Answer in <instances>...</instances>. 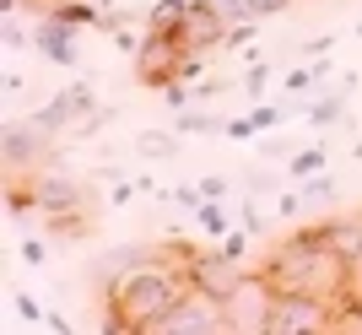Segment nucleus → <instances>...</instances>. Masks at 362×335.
Masks as SVG:
<instances>
[{
	"mask_svg": "<svg viewBox=\"0 0 362 335\" xmlns=\"http://www.w3.org/2000/svg\"><path fill=\"white\" fill-rule=\"evenodd\" d=\"M195 244L119 249L103 259V335H157L163 319L189 298Z\"/></svg>",
	"mask_w": 362,
	"mask_h": 335,
	"instance_id": "nucleus-1",
	"label": "nucleus"
},
{
	"mask_svg": "<svg viewBox=\"0 0 362 335\" xmlns=\"http://www.w3.org/2000/svg\"><path fill=\"white\" fill-rule=\"evenodd\" d=\"M259 276L271 281V292H308L325 303H346L351 298V259L325 238V228H298L287 233L271 254L259 259Z\"/></svg>",
	"mask_w": 362,
	"mask_h": 335,
	"instance_id": "nucleus-2",
	"label": "nucleus"
},
{
	"mask_svg": "<svg viewBox=\"0 0 362 335\" xmlns=\"http://www.w3.org/2000/svg\"><path fill=\"white\" fill-rule=\"evenodd\" d=\"M303 330H341V308L308 292H276L265 335H303Z\"/></svg>",
	"mask_w": 362,
	"mask_h": 335,
	"instance_id": "nucleus-3",
	"label": "nucleus"
},
{
	"mask_svg": "<svg viewBox=\"0 0 362 335\" xmlns=\"http://www.w3.org/2000/svg\"><path fill=\"white\" fill-rule=\"evenodd\" d=\"M184 54H189V49L179 44V33H151L146 28V38H141V49H136V81L151 87V92L173 87V81L184 76Z\"/></svg>",
	"mask_w": 362,
	"mask_h": 335,
	"instance_id": "nucleus-4",
	"label": "nucleus"
},
{
	"mask_svg": "<svg viewBox=\"0 0 362 335\" xmlns=\"http://www.w3.org/2000/svg\"><path fill=\"white\" fill-rule=\"evenodd\" d=\"M227 33H233V22L216 11L211 0H195L189 16H184V28H179V44L189 49V54H222Z\"/></svg>",
	"mask_w": 362,
	"mask_h": 335,
	"instance_id": "nucleus-5",
	"label": "nucleus"
},
{
	"mask_svg": "<svg viewBox=\"0 0 362 335\" xmlns=\"http://www.w3.org/2000/svg\"><path fill=\"white\" fill-rule=\"evenodd\" d=\"M76 33L81 28H71V22H60L54 11H44L38 28H33V49H38L44 60H54V65H76Z\"/></svg>",
	"mask_w": 362,
	"mask_h": 335,
	"instance_id": "nucleus-6",
	"label": "nucleus"
},
{
	"mask_svg": "<svg viewBox=\"0 0 362 335\" xmlns=\"http://www.w3.org/2000/svg\"><path fill=\"white\" fill-rule=\"evenodd\" d=\"M351 87H357V81H346L341 92H330V98H319V103H308V124H314V130H330V124L351 119V114H346V98H351Z\"/></svg>",
	"mask_w": 362,
	"mask_h": 335,
	"instance_id": "nucleus-7",
	"label": "nucleus"
},
{
	"mask_svg": "<svg viewBox=\"0 0 362 335\" xmlns=\"http://www.w3.org/2000/svg\"><path fill=\"white\" fill-rule=\"evenodd\" d=\"M189 6H195V0H157V6L146 11V28L151 33H179L184 16H189Z\"/></svg>",
	"mask_w": 362,
	"mask_h": 335,
	"instance_id": "nucleus-8",
	"label": "nucleus"
},
{
	"mask_svg": "<svg viewBox=\"0 0 362 335\" xmlns=\"http://www.w3.org/2000/svg\"><path fill=\"white\" fill-rule=\"evenodd\" d=\"M173 130H179V136H222L227 119H216V114H206V108H184L179 119H173Z\"/></svg>",
	"mask_w": 362,
	"mask_h": 335,
	"instance_id": "nucleus-9",
	"label": "nucleus"
},
{
	"mask_svg": "<svg viewBox=\"0 0 362 335\" xmlns=\"http://www.w3.org/2000/svg\"><path fill=\"white\" fill-rule=\"evenodd\" d=\"M325 76H330V65H325V60H314V65H292L287 76H281V92H292V98H298V92H314Z\"/></svg>",
	"mask_w": 362,
	"mask_h": 335,
	"instance_id": "nucleus-10",
	"label": "nucleus"
},
{
	"mask_svg": "<svg viewBox=\"0 0 362 335\" xmlns=\"http://www.w3.org/2000/svg\"><path fill=\"white\" fill-rule=\"evenodd\" d=\"M195 222H200L206 233H211L216 244H222L227 233H233V216H227V206H222V200H200V206H195Z\"/></svg>",
	"mask_w": 362,
	"mask_h": 335,
	"instance_id": "nucleus-11",
	"label": "nucleus"
},
{
	"mask_svg": "<svg viewBox=\"0 0 362 335\" xmlns=\"http://www.w3.org/2000/svg\"><path fill=\"white\" fill-rule=\"evenodd\" d=\"M325 163H330V152H325V146H303V152L287 157V173L303 184V179H314V173H325Z\"/></svg>",
	"mask_w": 362,
	"mask_h": 335,
	"instance_id": "nucleus-12",
	"label": "nucleus"
},
{
	"mask_svg": "<svg viewBox=\"0 0 362 335\" xmlns=\"http://www.w3.org/2000/svg\"><path fill=\"white\" fill-rule=\"evenodd\" d=\"M136 152L141 157H173V152H179V130H141Z\"/></svg>",
	"mask_w": 362,
	"mask_h": 335,
	"instance_id": "nucleus-13",
	"label": "nucleus"
},
{
	"mask_svg": "<svg viewBox=\"0 0 362 335\" xmlns=\"http://www.w3.org/2000/svg\"><path fill=\"white\" fill-rule=\"evenodd\" d=\"M249 238H255L249 228H233V233H227V238H222L216 249H222V254L233 259V265H243V259H249Z\"/></svg>",
	"mask_w": 362,
	"mask_h": 335,
	"instance_id": "nucleus-14",
	"label": "nucleus"
},
{
	"mask_svg": "<svg viewBox=\"0 0 362 335\" xmlns=\"http://www.w3.org/2000/svg\"><path fill=\"white\" fill-rule=\"evenodd\" d=\"M216 11L227 16V22H233V28H238V22H259V11H255V0H211Z\"/></svg>",
	"mask_w": 362,
	"mask_h": 335,
	"instance_id": "nucleus-15",
	"label": "nucleus"
},
{
	"mask_svg": "<svg viewBox=\"0 0 362 335\" xmlns=\"http://www.w3.org/2000/svg\"><path fill=\"white\" fill-rule=\"evenodd\" d=\"M243 92H249V98H259V92L271 87V65L265 60H249V71H243V81H238Z\"/></svg>",
	"mask_w": 362,
	"mask_h": 335,
	"instance_id": "nucleus-16",
	"label": "nucleus"
},
{
	"mask_svg": "<svg viewBox=\"0 0 362 335\" xmlns=\"http://www.w3.org/2000/svg\"><path fill=\"white\" fill-rule=\"evenodd\" d=\"M200 200H206V195H200V184H173V189H168V206H179V211H189V216H195Z\"/></svg>",
	"mask_w": 362,
	"mask_h": 335,
	"instance_id": "nucleus-17",
	"label": "nucleus"
},
{
	"mask_svg": "<svg viewBox=\"0 0 362 335\" xmlns=\"http://www.w3.org/2000/svg\"><path fill=\"white\" fill-rule=\"evenodd\" d=\"M341 330H362V281L351 287L346 303H341Z\"/></svg>",
	"mask_w": 362,
	"mask_h": 335,
	"instance_id": "nucleus-18",
	"label": "nucleus"
},
{
	"mask_svg": "<svg viewBox=\"0 0 362 335\" xmlns=\"http://www.w3.org/2000/svg\"><path fill=\"white\" fill-rule=\"evenodd\" d=\"M335 195V179L314 173V179H303V206H314V200H330Z\"/></svg>",
	"mask_w": 362,
	"mask_h": 335,
	"instance_id": "nucleus-19",
	"label": "nucleus"
},
{
	"mask_svg": "<svg viewBox=\"0 0 362 335\" xmlns=\"http://www.w3.org/2000/svg\"><path fill=\"white\" fill-rule=\"evenodd\" d=\"M249 119H255V130H276V124L287 119V108H271V103H265V108H249Z\"/></svg>",
	"mask_w": 362,
	"mask_h": 335,
	"instance_id": "nucleus-20",
	"label": "nucleus"
},
{
	"mask_svg": "<svg viewBox=\"0 0 362 335\" xmlns=\"http://www.w3.org/2000/svg\"><path fill=\"white\" fill-rule=\"evenodd\" d=\"M238 228H249V233H259V228H265V216H259V206H255L249 195L238 200Z\"/></svg>",
	"mask_w": 362,
	"mask_h": 335,
	"instance_id": "nucleus-21",
	"label": "nucleus"
},
{
	"mask_svg": "<svg viewBox=\"0 0 362 335\" xmlns=\"http://www.w3.org/2000/svg\"><path fill=\"white\" fill-rule=\"evenodd\" d=\"M195 184H200V195H206V200H227V189H233L222 173H206V179H195Z\"/></svg>",
	"mask_w": 362,
	"mask_h": 335,
	"instance_id": "nucleus-22",
	"label": "nucleus"
},
{
	"mask_svg": "<svg viewBox=\"0 0 362 335\" xmlns=\"http://www.w3.org/2000/svg\"><path fill=\"white\" fill-rule=\"evenodd\" d=\"M227 141H249V136H259L255 130V119H249V114H243V119H227V130H222Z\"/></svg>",
	"mask_w": 362,
	"mask_h": 335,
	"instance_id": "nucleus-23",
	"label": "nucleus"
},
{
	"mask_svg": "<svg viewBox=\"0 0 362 335\" xmlns=\"http://www.w3.org/2000/svg\"><path fill=\"white\" fill-rule=\"evenodd\" d=\"M16 314H22V319H33V324H44V314H49V308H38V303L28 298V292H16Z\"/></svg>",
	"mask_w": 362,
	"mask_h": 335,
	"instance_id": "nucleus-24",
	"label": "nucleus"
},
{
	"mask_svg": "<svg viewBox=\"0 0 362 335\" xmlns=\"http://www.w3.org/2000/svg\"><path fill=\"white\" fill-rule=\"evenodd\" d=\"M22 259H28V265H44V259H49V249L38 244V238H22Z\"/></svg>",
	"mask_w": 362,
	"mask_h": 335,
	"instance_id": "nucleus-25",
	"label": "nucleus"
},
{
	"mask_svg": "<svg viewBox=\"0 0 362 335\" xmlns=\"http://www.w3.org/2000/svg\"><path fill=\"white\" fill-rule=\"evenodd\" d=\"M6 44L22 49V44H28V28H22V22H11V28H6Z\"/></svg>",
	"mask_w": 362,
	"mask_h": 335,
	"instance_id": "nucleus-26",
	"label": "nucleus"
},
{
	"mask_svg": "<svg viewBox=\"0 0 362 335\" xmlns=\"http://www.w3.org/2000/svg\"><path fill=\"white\" fill-rule=\"evenodd\" d=\"M357 281H362V254H357V265H351V287H357Z\"/></svg>",
	"mask_w": 362,
	"mask_h": 335,
	"instance_id": "nucleus-27",
	"label": "nucleus"
},
{
	"mask_svg": "<svg viewBox=\"0 0 362 335\" xmlns=\"http://www.w3.org/2000/svg\"><path fill=\"white\" fill-rule=\"evenodd\" d=\"M98 6H103V11H114V6H119V0H98Z\"/></svg>",
	"mask_w": 362,
	"mask_h": 335,
	"instance_id": "nucleus-28",
	"label": "nucleus"
},
{
	"mask_svg": "<svg viewBox=\"0 0 362 335\" xmlns=\"http://www.w3.org/2000/svg\"><path fill=\"white\" fill-rule=\"evenodd\" d=\"M357 38H362V22H357Z\"/></svg>",
	"mask_w": 362,
	"mask_h": 335,
	"instance_id": "nucleus-29",
	"label": "nucleus"
}]
</instances>
